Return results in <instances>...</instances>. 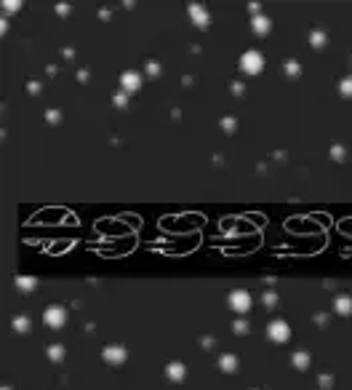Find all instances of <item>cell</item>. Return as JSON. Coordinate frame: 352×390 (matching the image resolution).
I'll list each match as a JSON object with an SVG mask.
<instances>
[{"mask_svg": "<svg viewBox=\"0 0 352 390\" xmlns=\"http://www.w3.org/2000/svg\"><path fill=\"white\" fill-rule=\"evenodd\" d=\"M123 86H126L128 91H136V88L141 86V78L136 75V72H126V75H123Z\"/></svg>", "mask_w": 352, "mask_h": 390, "instance_id": "obj_6", "label": "cell"}, {"mask_svg": "<svg viewBox=\"0 0 352 390\" xmlns=\"http://www.w3.org/2000/svg\"><path fill=\"white\" fill-rule=\"evenodd\" d=\"M43 318H45V324H48V326L59 329V326L67 321V310H64V308H59V305H54V308H48V310H45V315H43Z\"/></svg>", "mask_w": 352, "mask_h": 390, "instance_id": "obj_3", "label": "cell"}, {"mask_svg": "<svg viewBox=\"0 0 352 390\" xmlns=\"http://www.w3.org/2000/svg\"><path fill=\"white\" fill-rule=\"evenodd\" d=\"M235 331H240V334H243V331H248V326L243 324V321H237V324H235Z\"/></svg>", "mask_w": 352, "mask_h": 390, "instance_id": "obj_15", "label": "cell"}, {"mask_svg": "<svg viewBox=\"0 0 352 390\" xmlns=\"http://www.w3.org/2000/svg\"><path fill=\"white\" fill-rule=\"evenodd\" d=\"M240 64H243V70H246L248 75H256V72L264 70V56L259 54V51H246Z\"/></svg>", "mask_w": 352, "mask_h": 390, "instance_id": "obj_1", "label": "cell"}, {"mask_svg": "<svg viewBox=\"0 0 352 390\" xmlns=\"http://www.w3.org/2000/svg\"><path fill=\"white\" fill-rule=\"evenodd\" d=\"M235 366H237V358H235V355H224V358H221V369H224V371H232Z\"/></svg>", "mask_w": 352, "mask_h": 390, "instance_id": "obj_10", "label": "cell"}, {"mask_svg": "<svg viewBox=\"0 0 352 390\" xmlns=\"http://www.w3.org/2000/svg\"><path fill=\"white\" fill-rule=\"evenodd\" d=\"M190 14H192V19H195L197 24H206V21H208V16H206V11H203V8H192Z\"/></svg>", "mask_w": 352, "mask_h": 390, "instance_id": "obj_11", "label": "cell"}, {"mask_svg": "<svg viewBox=\"0 0 352 390\" xmlns=\"http://www.w3.org/2000/svg\"><path fill=\"white\" fill-rule=\"evenodd\" d=\"M230 305L232 310H237V313H246L248 308H251V297H248V291H232L230 294Z\"/></svg>", "mask_w": 352, "mask_h": 390, "instance_id": "obj_4", "label": "cell"}, {"mask_svg": "<svg viewBox=\"0 0 352 390\" xmlns=\"http://www.w3.org/2000/svg\"><path fill=\"white\" fill-rule=\"evenodd\" d=\"M254 24H256V32H267V19H256Z\"/></svg>", "mask_w": 352, "mask_h": 390, "instance_id": "obj_14", "label": "cell"}, {"mask_svg": "<svg viewBox=\"0 0 352 390\" xmlns=\"http://www.w3.org/2000/svg\"><path fill=\"white\" fill-rule=\"evenodd\" d=\"M51 358H54V361L61 358V345H54V348H51Z\"/></svg>", "mask_w": 352, "mask_h": 390, "instance_id": "obj_13", "label": "cell"}, {"mask_svg": "<svg viewBox=\"0 0 352 390\" xmlns=\"http://www.w3.org/2000/svg\"><path fill=\"white\" fill-rule=\"evenodd\" d=\"M336 313H342V315H350V313H352V299H350V297H339V299H336Z\"/></svg>", "mask_w": 352, "mask_h": 390, "instance_id": "obj_7", "label": "cell"}, {"mask_svg": "<svg viewBox=\"0 0 352 390\" xmlns=\"http://www.w3.org/2000/svg\"><path fill=\"white\" fill-rule=\"evenodd\" d=\"M293 364H296L299 369H307V366H310V355L302 350V353H296V355H293Z\"/></svg>", "mask_w": 352, "mask_h": 390, "instance_id": "obj_9", "label": "cell"}, {"mask_svg": "<svg viewBox=\"0 0 352 390\" xmlns=\"http://www.w3.org/2000/svg\"><path fill=\"white\" fill-rule=\"evenodd\" d=\"M104 358L110 361V364H120V361L126 358V350H123V348H107L104 350Z\"/></svg>", "mask_w": 352, "mask_h": 390, "instance_id": "obj_5", "label": "cell"}, {"mask_svg": "<svg viewBox=\"0 0 352 390\" xmlns=\"http://www.w3.org/2000/svg\"><path fill=\"white\" fill-rule=\"evenodd\" d=\"M168 377H171V380H181V377H184V366H181V364H171V366H168Z\"/></svg>", "mask_w": 352, "mask_h": 390, "instance_id": "obj_8", "label": "cell"}, {"mask_svg": "<svg viewBox=\"0 0 352 390\" xmlns=\"http://www.w3.org/2000/svg\"><path fill=\"white\" fill-rule=\"evenodd\" d=\"M14 326H16L19 331H27V329H30V321H27V318H16Z\"/></svg>", "mask_w": 352, "mask_h": 390, "instance_id": "obj_12", "label": "cell"}, {"mask_svg": "<svg viewBox=\"0 0 352 390\" xmlns=\"http://www.w3.org/2000/svg\"><path fill=\"white\" fill-rule=\"evenodd\" d=\"M267 331H270V340L275 342H288V337H291V329H288L286 321H272Z\"/></svg>", "mask_w": 352, "mask_h": 390, "instance_id": "obj_2", "label": "cell"}]
</instances>
